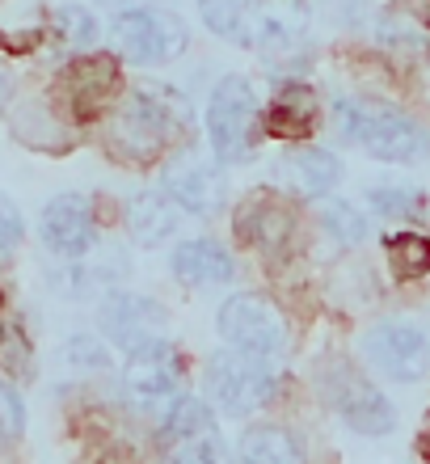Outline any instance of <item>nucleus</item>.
I'll use <instances>...</instances> for the list:
<instances>
[{
    "label": "nucleus",
    "mask_w": 430,
    "mask_h": 464,
    "mask_svg": "<svg viewBox=\"0 0 430 464\" xmlns=\"http://www.w3.org/2000/svg\"><path fill=\"white\" fill-rule=\"evenodd\" d=\"M22 232H25V224H22V216H17V208L0 195V254L17 249V245H22Z\"/></svg>",
    "instance_id": "7c9ffc66"
},
{
    "label": "nucleus",
    "mask_w": 430,
    "mask_h": 464,
    "mask_svg": "<svg viewBox=\"0 0 430 464\" xmlns=\"http://www.w3.org/2000/svg\"><path fill=\"white\" fill-rule=\"evenodd\" d=\"M0 363L17 372V376H30L34 372V359H30V343H25L22 330H0Z\"/></svg>",
    "instance_id": "c756f323"
},
{
    "label": "nucleus",
    "mask_w": 430,
    "mask_h": 464,
    "mask_svg": "<svg viewBox=\"0 0 430 464\" xmlns=\"http://www.w3.org/2000/svg\"><path fill=\"white\" fill-rule=\"evenodd\" d=\"M160 190L195 220H211L228 208V173L215 157L177 152L160 165Z\"/></svg>",
    "instance_id": "6e6552de"
},
{
    "label": "nucleus",
    "mask_w": 430,
    "mask_h": 464,
    "mask_svg": "<svg viewBox=\"0 0 430 464\" xmlns=\"http://www.w3.org/2000/svg\"><path fill=\"white\" fill-rule=\"evenodd\" d=\"M279 389H283V372L271 359H253V354L228 351V346L211 354L203 367V397L215 405V414L233 418V422H245L258 410L274 405Z\"/></svg>",
    "instance_id": "f03ea898"
},
{
    "label": "nucleus",
    "mask_w": 430,
    "mask_h": 464,
    "mask_svg": "<svg viewBox=\"0 0 430 464\" xmlns=\"http://www.w3.org/2000/svg\"><path fill=\"white\" fill-rule=\"evenodd\" d=\"M283 173H287V182H291L295 195H304V198H330L338 186H342L346 178V165L338 157H333L330 148H291L283 157Z\"/></svg>",
    "instance_id": "a211bd4d"
},
{
    "label": "nucleus",
    "mask_w": 430,
    "mask_h": 464,
    "mask_svg": "<svg viewBox=\"0 0 430 464\" xmlns=\"http://www.w3.org/2000/svg\"><path fill=\"white\" fill-rule=\"evenodd\" d=\"M186 127V106L173 102V93H127L123 106L110 119L106 144L127 165H152L173 148V135Z\"/></svg>",
    "instance_id": "7ed1b4c3"
},
{
    "label": "nucleus",
    "mask_w": 430,
    "mask_h": 464,
    "mask_svg": "<svg viewBox=\"0 0 430 464\" xmlns=\"http://www.w3.org/2000/svg\"><path fill=\"white\" fill-rule=\"evenodd\" d=\"M98 325L106 334V343L119 351H136L144 343H157L169 334V313L139 292H106L98 308Z\"/></svg>",
    "instance_id": "f8f14e48"
},
{
    "label": "nucleus",
    "mask_w": 430,
    "mask_h": 464,
    "mask_svg": "<svg viewBox=\"0 0 430 464\" xmlns=\"http://www.w3.org/2000/svg\"><path fill=\"white\" fill-rule=\"evenodd\" d=\"M317 392L320 401L333 410V418L346 430H355L363 440H384L397 430V410L380 392V384L350 359H330L317 367Z\"/></svg>",
    "instance_id": "20e7f679"
},
{
    "label": "nucleus",
    "mask_w": 430,
    "mask_h": 464,
    "mask_svg": "<svg viewBox=\"0 0 430 464\" xmlns=\"http://www.w3.org/2000/svg\"><path fill=\"white\" fill-rule=\"evenodd\" d=\"M304 38H308V13L300 0H262L249 47L262 51L266 60H287V55L304 47Z\"/></svg>",
    "instance_id": "4468645a"
},
{
    "label": "nucleus",
    "mask_w": 430,
    "mask_h": 464,
    "mask_svg": "<svg viewBox=\"0 0 430 464\" xmlns=\"http://www.w3.org/2000/svg\"><path fill=\"white\" fill-rule=\"evenodd\" d=\"M119 89V63L110 55H93V60H76L68 68V93H72V106L81 119L98 114L110 93Z\"/></svg>",
    "instance_id": "412c9836"
},
{
    "label": "nucleus",
    "mask_w": 430,
    "mask_h": 464,
    "mask_svg": "<svg viewBox=\"0 0 430 464\" xmlns=\"http://www.w3.org/2000/svg\"><path fill=\"white\" fill-rule=\"evenodd\" d=\"M236 464H308L304 435L287 422H253L236 440Z\"/></svg>",
    "instance_id": "6ab92c4d"
},
{
    "label": "nucleus",
    "mask_w": 430,
    "mask_h": 464,
    "mask_svg": "<svg viewBox=\"0 0 430 464\" xmlns=\"http://www.w3.org/2000/svg\"><path fill=\"white\" fill-rule=\"evenodd\" d=\"M384 254L388 266L401 283H418L430 275V237L418 228H397L384 237Z\"/></svg>",
    "instance_id": "5701e85b"
},
{
    "label": "nucleus",
    "mask_w": 430,
    "mask_h": 464,
    "mask_svg": "<svg viewBox=\"0 0 430 464\" xmlns=\"http://www.w3.org/2000/svg\"><path fill=\"white\" fill-rule=\"evenodd\" d=\"M215 427H220V414L203 392H177L157 418V440L173 448V443L195 440V435H211Z\"/></svg>",
    "instance_id": "aec40b11"
},
{
    "label": "nucleus",
    "mask_w": 430,
    "mask_h": 464,
    "mask_svg": "<svg viewBox=\"0 0 430 464\" xmlns=\"http://www.w3.org/2000/svg\"><path fill=\"white\" fill-rule=\"evenodd\" d=\"M182 384H186V354L177 351V343L157 338V343H144L136 351H127L123 389L136 397V405L165 410L182 392Z\"/></svg>",
    "instance_id": "9d476101"
},
{
    "label": "nucleus",
    "mask_w": 430,
    "mask_h": 464,
    "mask_svg": "<svg viewBox=\"0 0 430 464\" xmlns=\"http://www.w3.org/2000/svg\"><path fill=\"white\" fill-rule=\"evenodd\" d=\"M215 334L228 351H241V354H253V359H279L291 343L287 334V321L279 313L274 300L258 292H236L228 295L215 313Z\"/></svg>",
    "instance_id": "423d86ee"
},
{
    "label": "nucleus",
    "mask_w": 430,
    "mask_h": 464,
    "mask_svg": "<svg viewBox=\"0 0 430 464\" xmlns=\"http://www.w3.org/2000/svg\"><path fill=\"white\" fill-rule=\"evenodd\" d=\"M262 102L241 72L215 81L207 98V144L220 165H245L262 144Z\"/></svg>",
    "instance_id": "39448f33"
},
{
    "label": "nucleus",
    "mask_w": 430,
    "mask_h": 464,
    "mask_svg": "<svg viewBox=\"0 0 430 464\" xmlns=\"http://www.w3.org/2000/svg\"><path fill=\"white\" fill-rule=\"evenodd\" d=\"M169 464H236V460H233L228 440H224L220 430H211V435H195V440L173 443Z\"/></svg>",
    "instance_id": "a878e982"
},
{
    "label": "nucleus",
    "mask_w": 430,
    "mask_h": 464,
    "mask_svg": "<svg viewBox=\"0 0 430 464\" xmlns=\"http://www.w3.org/2000/svg\"><path fill=\"white\" fill-rule=\"evenodd\" d=\"M22 435H25V405L9 384H0V440L17 443Z\"/></svg>",
    "instance_id": "c85d7f7f"
},
{
    "label": "nucleus",
    "mask_w": 430,
    "mask_h": 464,
    "mask_svg": "<svg viewBox=\"0 0 430 464\" xmlns=\"http://www.w3.org/2000/svg\"><path fill=\"white\" fill-rule=\"evenodd\" d=\"M55 22H60V34L72 43V47H89L93 38H98V17L89 9H81V5H63L60 13H55Z\"/></svg>",
    "instance_id": "cd10ccee"
},
{
    "label": "nucleus",
    "mask_w": 430,
    "mask_h": 464,
    "mask_svg": "<svg viewBox=\"0 0 430 464\" xmlns=\"http://www.w3.org/2000/svg\"><path fill=\"white\" fill-rule=\"evenodd\" d=\"M182 216L186 211L177 208L165 190H139V195H131V203H127V232H131V241H136L139 249H160L165 241L177 237Z\"/></svg>",
    "instance_id": "f3484780"
},
{
    "label": "nucleus",
    "mask_w": 430,
    "mask_h": 464,
    "mask_svg": "<svg viewBox=\"0 0 430 464\" xmlns=\"http://www.w3.org/2000/svg\"><path fill=\"white\" fill-rule=\"evenodd\" d=\"M114 38L131 63H169L190 43V30L169 9H123L114 17Z\"/></svg>",
    "instance_id": "1a4fd4ad"
},
{
    "label": "nucleus",
    "mask_w": 430,
    "mask_h": 464,
    "mask_svg": "<svg viewBox=\"0 0 430 464\" xmlns=\"http://www.w3.org/2000/svg\"><path fill=\"white\" fill-rule=\"evenodd\" d=\"M368 208L380 216V220H422L426 216V190H418V186H406V182H376L368 186Z\"/></svg>",
    "instance_id": "b1692460"
},
{
    "label": "nucleus",
    "mask_w": 430,
    "mask_h": 464,
    "mask_svg": "<svg viewBox=\"0 0 430 464\" xmlns=\"http://www.w3.org/2000/svg\"><path fill=\"white\" fill-rule=\"evenodd\" d=\"M320 228L333 241V249H358L368 241V216L346 198H325L320 203Z\"/></svg>",
    "instance_id": "393cba45"
},
{
    "label": "nucleus",
    "mask_w": 430,
    "mask_h": 464,
    "mask_svg": "<svg viewBox=\"0 0 430 464\" xmlns=\"http://www.w3.org/2000/svg\"><path fill=\"white\" fill-rule=\"evenodd\" d=\"M63 363L76 372H106L110 367V346L101 343L98 334H72L63 343Z\"/></svg>",
    "instance_id": "bb28decb"
},
{
    "label": "nucleus",
    "mask_w": 430,
    "mask_h": 464,
    "mask_svg": "<svg viewBox=\"0 0 430 464\" xmlns=\"http://www.w3.org/2000/svg\"><path fill=\"white\" fill-rule=\"evenodd\" d=\"M363 363L388 384H422L430 376V334L401 317L376 321L363 334Z\"/></svg>",
    "instance_id": "0eeeda50"
},
{
    "label": "nucleus",
    "mask_w": 430,
    "mask_h": 464,
    "mask_svg": "<svg viewBox=\"0 0 430 464\" xmlns=\"http://www.w3.org/2000/svg\"><path fill=\"white\" fill-rule=\"evenodd\" d=\"M333 122H338V140L363 148L371 160L384 165H414L430 152V140L418 122L380 102L342 98L333 106Z\"/></svg>",
    "instance_id": "f257e3e1"
},
{
    "label": "nucleus",
    "mask_w": 430,
    "mask_h": 464,
    "mask_svg": "<svg viewBox=\"0 0 430 464\" xmlns=\"http://www.w3.org/2000/svg\"><path fill=\"white\" fill-rule=\"evenodd\" d=\"M262 0H198V17L215 38L249 47L253 38V22H258Z\"/></svg>",
    "instance_id": "4be33fe9"
},
{
    "label": "nucleus",
    "mask_w": 430,
    "mask_h": 464,
    "mask_svg": "<svg viewBox=\"0 0 430 464\" xmlns=\"http://www.w3.org/2000/svg\"><path fill=\"white\" fill-rule=\"evenodd\" d=\"M9 98V76H0V102Z\"/></svg>",
    "instance_id": "2f4dec72"
},
{
    "label": "nucleus",
    "mask_w": 430,
    "mask_h": 464,
    "mask_svg": "<svg viewBox=\"0 0 430 464\" xmlns=\"http://www.w3.org/2000/svg\"><path fill=\"white\" fill-rule=\"evenodd\" d=\"M43 245L60 257H85L98 245V220L85 195H60L43 208Z\"/></svg>",
    "instance_id": "ddd939ff"
},
{
    "label": "nucleus",
    "mask_w": 430,
    "mask_h": 464,
    "mask_svg": "<svg viewBox=\"0 0 430 464\" xmlns=\"http://www.w3.org/2000/svg\"><path fill=\"white\" fill-rule=\"evenodd\" d=\"M233 228H236V237H241L249 249H258L262 257H283L295 245L300 216H295V208L283 195H274V190H253V195L236 208Z\"/></svg>",
    "instance_id": "9b49d317"
},
{
    "label": "nucleus",
    "mask_w": 430,
    "mask_h": 464,
    "mask_svg": "<svg viewBox=\"0 0 430 464\" xmlns=\"http://www.w3.org/2000/svg\"><path fill=\"white\" fill-rule=\"evenodd\" d=\"M320 127V98L308 85L291 81L271 98V106L262 111V131L271 140H308Z\"/></svg>",
    "instance_id": "dca6fc26"
},
{
    "label": "nucleus",
    "mask_w": 430,
    "mask_h": 464,
    "mask_svg": "<svg viewBox=\"0 0 430 464\" xmlns=\"http://www.w3.org/2000/svg\"><path fill=\"white\" fill-rule=\"evenodd\" d=\"M169 270L182 287H195V292H203V287H228L236 279V257L220 241H211V237H190V241H182L173 249Z\"/></svg>",
    "instance_id": "2eb2a0df"
}]
</instances>
